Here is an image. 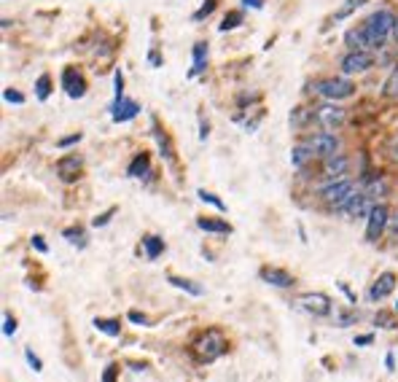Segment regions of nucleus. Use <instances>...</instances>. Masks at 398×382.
<instances>
[{
	"instance_id": "50",
	"label": "nucleus",
	"mask_w": 398,
	"mask_h": 382,
	"mask_svg": "<svg viewBox=\"0 0 398 382\" xmlns=\"http://www.w3.org/2000/svg\"><path fill=\"white\" fill-rule=\"evenodd\" d=\"M387 232H390L393 237H398V210L390 216V221H387Z\"/></svg>"
},
{
	"instance_id": "26",
	"label": "nucleus",
	"mask_w": 398,
	"mask_h": 382,
	"mask_svg": "<svg viewBox=\"0 0 398 382\" xmlns=\"http://www.w3.org/2000/svg\"><path fill=\"white\" fill-rule=\"evenodd\" d=\"M366 0H345L342 6H339L337 11H334V16H331V22H342V19H347L350 14H355L358 9H361Z\"/></svg>"
},
{
	"instance_id": "12",
	"label": "nucleus",
	"mask_w": 398,
	"mask_h": 382,
	"mask_svg": "<svg viewBox=\"0 0 398 382\" xmlns=\"http://www.w3.org/2000/svg\"><path fill=\"white\" fill-rule=\"evenodd\" d=\"M375 208L372 205V197L366 194V191H355L345 205L334 213H342V216H347V218H363V216H369V210Z\"/></svg>"
},
{
	"instance_id": "7",
	"label": "nucleus",
	"mask_w": 398,
	"mask_h": 382,
	"mask_svg": "<svg viewBox=\"0 0 398 382\" xmlns=\"http://www.w3.org/2000/svg\"><path fill=\"white\" fill-rule=\"evenodd\" d=\"M304 143L313 148V154L318 159H331V156H337L339 154V137L334 135V132H326V129L310 135Z\"/></svg>"
},
{
	"instance_id": "10",
	"label": "nucleus",
	"mask_w": 398,
	"mask_h": 382,
	"mask_svg": "<svg viewBox=\"0 0 398 382\" xmlns=\"http://www.w3.org/2000/svg\"><path fill=\"white\" fill-rule=\"evenodd\" d=\"M339 68L345 75H361L369 68H375V54L372 51H347L339 62Z\"/></svg>"
},
{
	"instance_id": "15",
	"label": "nucleus",
	"mask_w": 398,
	"mask_h": 382,
	"mask_svg": "<svg viewBox=\"0 0 398 382\" xmlns=\"http://www.w3.org/2000/svg\"><path fill=\"white\" fill-rule=\"evenodd\" d=\"M137 113H140V105H137L135 100L124 97V100H119V102H113V105H110V122L113 124L132 122Z\"/></svg>"
},
{
	"instance_id": "44",
	"label": "nucleus",
	"mask_w": 398,
	"mask_h": 382,
	"mask_svg": "<svg viewBox=\"0 0 398 382\" xmlns=\"http://www.w3.org/2000/svg\"><path fill=\"white\" fill-rule=\"evenodd\" d=\"M81 132H73V135H68V137H60V140H57V148H68V146H75V143H78V140H81Z\"/></svg>"
},
{
	"instance_id": "20",
	"label": "nucleus",
	"mask_w": 398,
	"mask_h": 382,
	"mask_svg": "<svg viewBox=\"0 0 398 382\" xmlns=\"http://www.w3.org/2000/svg\"><path fill=\"white\" fill-rule=\"evenodd\" d=\"M197 229L210 232V235H231V232H234L229 221H224V218H210V216L197 218Z\"/></svg>"
},
{
	"instance_id": "55",
	"label": "nucleus",
	"mask_w": 398,
	"mask_h": 382,
	"mask_svg": "<svg viewBox=\"0 0 398 382\" xmlns=\"http://www.w3.org/2000/svg\"><path fill=\"white\" fill-rule=\"evenodd\" d=\"M393 309H396V312H398V302H396V304H393Z\"/></svg>"
},
{
	"instance_id": "37",
	"label": "nucleus",
	"mask_w": 398,
	"mask_h": 382,
	"mask_svg": "<svg viewBox=\"0 0 398 382\" xmlns=\"http://www.w3.org/2000/svg\"><path fill=\"white\" fill-rule=\"evenodd\" d=\"M116 213H119V208H108L105 213H100V216H95V221H92V226H95V229H97V226H108L110 218H113Z\"/></svg>"
},
{
	"instance_id": "27",
	"label": "nucleus",
	"mask_w": 398,
	"mask_h": 382,
	"mask_svg": "<svg viewBox=\"0 0 398 382\" xmlns=\"http://www.w3.org/2000/svg\"><path fill=\"white\" fill-rule=\"evenodd\" d=\"M62 237L70 243V245L75 248H86V232L81 229V226H68L65 232H62Z\"/></svg>"
},
{
	"instance_id": "32",
	"label": "nucleus",
	"mask_w": 398,
	"mask_h": 382,
	"mask_svg": "<svg viewBox=\"0 0 398 382\" xmlns=\"http://www.w3.org/2000/svg\"><path fill=\"white\" fill-rule=\"evenodd\" d=\"M366 194H369V197H372V199L385 197V194H387V184H385V178H379V175H377L375 181L369 184V189H366Z\"/></svg>"
},
{
	"instance_id": "24",
	"label": "nucleus",
	"mask_w": 398,
	"mask_h": 382,
	"mask_svg": "<svg viewBox=\"0 0 398 382\" xmlns=\"http://www.w3.org/2000/svg\"><path fill=\"white\" fill-rule=\"evenodd\" d=\"M313 148L307 146V143H302V146H293V151H290V164L296 167V170H302L307 161H313Z\"/></svg>"
},
{
	"instance_id": "38",
	"label": "nucleus",
	"mask_w": 398,
	"mask_h": 382,
	"mask_svg": "<svg viewBox=\"0 0 398 382\" xmlns=\"http://www.w3.org/2000/svg\"><path fill=\"white\" fill-rule=\"evenodd\" d=\"M24 361H27V364H30V369H33V371H38V374H41V371H43V361H41V358H38L36 353H33V350H30V347H27V350H24Z\"/></svg>"
},
{
	"instance_id": "18",
	"label": "nucleus",
	"mask_w": 398,
	"mask_h": 382,
	"mask_svg": "<svg viewBox=\"0 0 398 382\" xmlns=\"http://www.w3.org/2000/svg\"><path fill=\"white\" fill-rule=\"evenodd\" d=\"M207 54H210V46H207V41H197V43H194V49H192V57H194L192 70H189V75H192V78H197V75L205 73Z\"/></svg>"
},
{
	"instance_id": "6",
	"label": "nucleus",
	"mask_w": 398,
	"mask_h": 382,
	"mask_svg": "<svg viewBox=\"0 0 398 382\" xmlns=\"http://www.w3.org/2000/svg\"><path fill=\"white\" fill-rule=\"evenodd\" d=\"M313 119L320 129H326V132H337L339 127L345 124V119H347V113H345V108L334 105V102H326V105L315 108Z\"/></svg>"
},
{
	"instance_id": "22",
	"label": "nucleus",
	"mask_w": 398,
	"mask_h": 382,
	"mask_svg": "<svg viewBox=\"0 0 398 382\" xmlns=\"http://www.w3.org/2000/svg\"><path fill=\"white\" fill-rule=\"evenodd\" d=\"M140 245H143V256L148 261H157L164 250H167V245H164V240L157 235H145L143 240H140Z\"/></svg>"
},
{
	"instance_id": "16",
	"label": "nucleus",
	"mask_w": 398,
	"mask_h": 382,
	"mask_svg": "<svg viewBox=\"0 0 398 382\" xmlns=\"http://www.w3.org/2000/svg\"><path fill=\"white\" fill-rule=\"evenodd\" d=\"M151 129H154V140H157L162 159L169 161V164H175V146H172V140H169V135L164 132V127H159L157 119H151Z\"/></svg>"
},
{
	"instance_id": "13",
	"label": "nucleus",
	"mask_w": 398,
	"mask_h": 382,
	"mask_svg": "<svg viewBox=\"0 0 398 382\" xmlns=\"http://www.w3.org/2000/svg\"><path fill=\"white\" fill-rule=\"evenodd\" d=\"M393 288H396V275H393V272H382L375 283H372V288H369V302H372V304L385 302L387 296L393 294Z\"/></svg>"
},
{
	"instance_id": "31",
	"label": "nucleus",
	"mask_w": 398,
	"mask_h": 382,
	"mask_svg": "<svg viewBox=\"0 0 398 382\" xmlns=\"http://www.w3.org/2000/svg\"><path fill=\"white\" fill-rule=\"evenodd\" d=\"M240 25H242V11H226L224 22L218 25V30H221V33H229V30H237Z\"/></svg>"
},
{
	"instance_id": "52",
	"label": "nucleus",
	"mask_w": 398,
	"mask_h": 382,
	"mask_svg": "<svg viewBox=\"0 0 398 382\" xmlns=\"http://www.w3.org/2000/svg\"><path fill=\"white\" fill-rule=\"evenodd\" d=\"M339 291H342V294L350 299V304H355V302H358V296H355V294L350 291V288H347V283H339Z\"/></svg>"
},
{
	"instance_id": "19",
	"label": "nucleus",
	"mask_w": 398,
	"mask_h": 382,
	"mask_svg": "<svg viewBox=\"0 0 398 382\" xmlns=\"http://www.w3.org/2000/svg\"><path fill=\"white\" fill-rule=\"evenodd\" d=\"M345 43L350 46V51H366L372 49V41H369V33H366V27H350L347 33H345Z\"/></svg>"
},
{
	"instance_id": "8",
	"label": "nucleus",
	"mask_w": 398,
	"mask_h": 382,
	"mask_svg": "<svg viewBox=\"0 0 398 382\" xmlns=\"http://www.w3.org/2000/svg\"><path fill=\"white\" fill-rule=\"evenodd\" d=\"M387 221H390V213H387V208L382 202H377L375 208L369 210V216H366V240L377 243L379 237L385 235Z\"/></svg>"
},
{
	"instance_id": "14",
	"label": "nucleus",
	"mask_w": 398,
	"mask_h": 382,
	"mask_svg": "<svg viewBox=\"0 0 398 382\" xmlns=\"http://www.w3.org/2000/svg\"><path fill=\"white\" fill-rule=\"evenodd\" d=\"M258 277H261L266 285H275V288H293V285H296L293 275L286 270H280V267H261V270H258Z\"/></svg>"
},
{
	"instance_id": "2",
	"label": "nucleus",
	"mask_w": 398,
	"mask_h": 382,
	"mask_svg": "<svg viewBox=\"0 0 398 382\" xmlns=\"http://www.w3.org/2000/svg\"><path fill=\"white\" fill-rule=\"evenodd\" d=\"M393 25H396V14L387 11V9H379V11H375L363 22L366 33H369V41H372V49H382L385 46V41L393 36Z\"/></svg>"
},
{
	"instance_id": "33",
	"label": "nucleus",
	"mask_w": 398,
	"mask_h": 382,
	"mask_svg": "<svg viewBox=\"0 0 398 382\" xmlns=\"http://www.w3.org/2000/svg\"><path fill=\"white\" fill-rule=\"evenodd\" d=\"M393 315H398L396 309H393V312H385V309H379V312L375 315V323H377V326H382V329H396L398 321L393 318Z\"/></svg>"
},
{
	"instance_id": "54",
	"label": "nucleus",
	"mask_w": 398,
	"mask_h": 382,
	"mask_svg": "<svg viewBox=\"0 0 398 382\" xmlns=\"http://www.w3.org/2000/svg\"><path fill=\"white\" fill-rule=\"evenodd\" d=\"M390 38H393V41L398 43V14H396V25H393V36H390Z\"/></svg>"
},
{
	"instance_id": "11",
	"label": "nucleus",
	"mask_w": 398,
	"mask_h": 382,
	"mask_svg": "<svg viewBox=\"0 0 398 382\" xmlns=\"http://www.w3.org/2000/svg\"><path fill=\"white\" fill-rule=\"evenodd\" d=\"M62 89H65V95L70 100H81L86 95V75L78 70V68H65L62 70Z\"/></svg>"
},
{
	"instance_id": "51",
	"label": "nucleus",
	"mask_w": 398,
	"mask_h": 382,
	"mask_svg": "<svg viewBox=\"0 0 398 382\" xmlns=\"http://www.w3.org/2000/svg\"><path fill=\"white\" fill-rule=\"evenodd\" d=\"M245 9H253V11H261L264 9V0H242Z\"/></svg>"
},
{
	"instance_id": "41",
	"label": "nucleus",
	"mask_w": 398,
	"mask_h": 382,
	"mask_svg": "<svg viewBox=\"0 0 398 382\" xmlns=\"http://www.w3.org/2000/svg\"><path fill=\"white\" fill-rule=\"evenodd\" d=\"M3 100H6V102H14V105H22L24 95L22 92H16V89H6V92H3Z\"/></svg>"
},
{
	"instance_id": "17",
	"label": "nucleus",
	"mask_w": 398,
	"mask_h": 382,
	"mask_svg": "<svg viewBox=\"0 0 398 382\" xmlns=\"http://www.w3.org/2000/svg\"><path fill=\"white\" fill-rule=\"evenodd\" d=\"M347 170H350V159H347V156H342V154L331 156V159H323V175H326L328 181H339V178H345Z\"/></svg>"
},
{
	"instance_id": "1",
	"label": "nucleus",
	"mask_w": 398,
	"mask_h": 382,
	"mask_svg": "<svg viewBox=\"0 0 398 382\" xmlns=\"http://www.w3.org/2000/svg\"><path fill=\"white\" fill-rule=\"evenodd\" d=\"M194 358L199 361V364H213L218 358L226 353V336L218 331V329H207L202 331L197 339H194Z\"/></svg>"
},
{
	"instance_id": "36",
	"label": "nucleus",
	"mask_w": 398,
	"mask_h": 382,
	"mask_svg": "<svg viewBox=\"0 0 398 382\" xmlns=\"http://www.w3.org/2000/svg\"><path fill=\"white\" fill-rule=\"evenodd\" d=\"M307 119H313V111H304V108H293V113H290V127H302Z\"/></svg>"
},
{
	"instance_id": "21",
	"label": "nucleus",
	"mask_w": 398,
	"mask_h": 382,
	"mask_svg": "<svg viewBox=\"0 0 398 382\" xmlns=\"http://www.w3.org/2000/svg\"><path fill=\"white\" fill-rule=\"evenodd\" d=\"M127 175L130 178H145V175H151V154H145V151L135 154L132 161L127 164Z\"/></svg>"
},
{
	"instance_id": "28",
	"label": "nucleus",
	"mask_w": 398,
	"mask_h": 382,
	"mask_svg": "<svg viewBox=\"0 0 398 382\" xmlns=\"http://www.w3.org/2000/svg\"><path fill=\"white\" fill-rule=\"evenodd\" d=\"M382 97H387V100L398 97V65L390 70V75H387L385 84H382Z\"/></svg>"
},
{
	"instance_id": "39",
	"label": "nucleus",
	"mask_w": 398,
	"mask_h": 382,
	"mask_svg": "<svg viewBox=\"0 0 398 382\" xmlns=\"http://www.w3.org/2000/svg\"><path fill=\"white\" fill-rule=\"evenodd\" d=\"M100 382H119V366H116V364H108V366L103 369Z\"/></svg>"
},
{
	"instance_id": "4",
	"label": "nucleus",
	"mask_w": 398,
	"mask_h": 382,
	"mask_svg": "<svg viewBox=\"0 0 398 382\" xmlns=\"http://www.w3.org/2000/svg\"><path fill=\"white\" fill-rule=\"evenodd\" d=\"M355 194V186L347 178H339V181H328L323 189H320V199L326 202L331 210H339L347 199Z\"/></svg>"
},
{
	"instance_id": "34",
	"label": "nucleus",
	"mask_w": 398,
	"mask_h": 382,
	"mask_svg": "<svg viewBox=\"0 0 398 382\" xmlns=\"http://www.w3.org/2000/svg\"><path fill=\"white\" fill-rule=\"evenodd\" d=\"M216 6H218V0H205V3H202V6L192 14V19L194 22H202V19H207L210 14L216 11Z\"/></svg>"
},
{
	"instance_id": "42",
	"label": "nucleus",
	"mask_w": 398,
	"mask_h": 382,
	"mask_svg": "<svg viewBox=\"0 0 398 382\" xmlns=\"http://www.w3.org/2000/svg\"><path fill=\"white\" fill-rule=\"evenodd\" d=\"M355 321H358V312H342V315H337V326H339V329L352 326Z\"/></svg>"
},
{
	"instance_id": "29",
	"label": "nucleus",
	"mask_w": 398,
	"mask_h": 382,
	"mask_svg": "<svg viewBox=\"0 0 398 382\" xmlns=\"http://www.w3.org/2000/svg\"><path fill=\"white\" fill-rule=\"evenodd\" d=\"M197 197L202 199V202H207V205H213L216 210H221V213H226V202L218 197V194H213V191H207V189H197Z\"/></svg>"
},
{
	"instance_id": "3",
	"label": "nucleus",
	"mask_w": 398,
	"mask_h": 382,
	"mask_svg": "<svg viewBox=\"0 0 398 382\" xmlns=\"http://www.w3.org/2000/svg\"><path fill=\"white\" fill-rule=\"evenodd\" d=\"M315 92L320 95V97L331 100V102H339V100H347L355 95V84H352L350 78H323V81H318L315 84Z\"/></svg>"
},
{
	"instance_id": "53",
	"label": "nucleus",
	"mask_w": 398,
	"mask_h": 382,
	"mask_svg": "<svg viewBox=\"0 0 398 382\" xmlns=\"http://www.w3.org/2000/svg\"><path fill=\"white\" fill-rule=\"evenodd\" d=\"M385 369L387 371H396V356H393V353H387V356H385Z\"/></svg>"
},
{
	"instance_id": "30",
	"label": "nucleus",
	"mask_w": 398,
	"mask_h": 382,
	"mask_svg": "<svg viewBox=\"0 0 398 382\" xmlns=\"http://www.w3.org/2000/svg\"><path fill=\"white\" fill-rule=\"evenodd\" d=\"M48 95H51V75H48V73L38 75V81H36V97L41 100V102H46Z\"/></svg>"
},
{
	"instance_id": "40",
	"label": "nucleus",
	"mask_w": 398,
	"mask_h": 382,
	"mask_svg": "<svg viewBox=\"0 0 398 382\" xmlns=\"http://www.w3.org/2000/svg\"><path fill=\"white\" fill-rule=\"evenodd\" d=\"M3 334H6V336H14V334H16V318L9 315V312L3 315Z\"/></svg>"
},
{
	"instance_id": "46",
	"label": "nucleus",
	"mask_w": 398,
	"mask_h": 382,
	"mask_svg": "<svg viewBox=\"0 0 398 382\" xmlns=\"http://www.w3.org/2000/svg\"><path fill=\"white\" fill-rule=\"evenodd\" d=\"M387 156L393 161H398V135H393L387 140Z\"/></svg>"
},
{
	"instance_id": "23",
	"label": "nucleus",
	"mask_w": 398,
	"mask_h": 382,
	"mask_svg": "<svg viewBox=\"0 0 398 382\" xmlns=\"http://www.w3.org/2000/svg\"><path fill=\"white\" fill-rule=\"evenodd\" d=\"M167 283L172 285V288H178V291H186L189 296H202L205 294V291H202V285H197L194 280L181 277V275H167Z\"/></svg>"
},
{
	"instance_id": "25",
	"label": "nucleus",
	"mask_w": 398,
	"mask_h": 382,
	"mask_svg": "<svg viewBox=\"0 0 398 382\" xmlns=\"http://www.w3.org/2000/svg\"><path fill=\"white\" fill-rule=\"evenodd\" d=\"M92 326H95L100 334H105V336H119L121 334V323L116 321V318H95Z\"/></svg>"
},
{
	"instance_id": "5",
	"label": "nucleus",
	"mask_w": 398,
	"mask_h": 382,
	"mask_svg": "<svg viewBox=\"0 0 398 382\" xmlns=\"http://www.w3.org/2000/svg\"><path fill=\"white\" fill-rule=\"evenodd\" d=\"M296 304L307 312V315H313V318H328L331 315V309H334V302H331V296L328 294H320V291H313V294H302L296 299Z\"/></svg>"
},
{
	"instance_id": "43",
	"label": "nucleus",
	"mask_w": 398,
	"mask_h": 382,
	"mask_svg": "<svg viewBox=\"0 0 398 382\" xmlns=\"http://www.w3.org/2000/svg\"><path fill=\"white\" fill-rule=\"evenodd\" d=\"M127 318H130L132 323H137V326H151L148 315H145V312H137V309H130V312H127Z\"/></svg>"
},
{
	"instance_id": "9",
	"label": "nucleus",
	"mask_w": 398,
	"mask_h": 382,
	"mask_svg": "<svg viewBox=\"0 0 398 382\" xmlns=\"http://www.w3.org/2000/svg\"><path fill=\"white\" fill-rule=\"evenodd\" d=\"M54 170H57V178H60L62 184H75L81 173H84V156H78V154H65L57 159L54 164Z\"/></svg>"
},
{
	"instance_id": "49",
	"label": "nucleus",
	"mask_w": 398,
	"mask_h": 382,
	"mask_svg": "<svg viewBox=\"0 0 398 382\" xmlns=\"http://www.w3.org/2000/svg\"><path fill=\"white\" fill-rule=\"evenodd\" d=\"M30 243H33V248H36L38 253H46V250H48V245L43 243V237H41V235H33V240H30Z\"/></svg>"
},
{
	"instance_id": "35",
	"label": "nucleus",
	"mask_w": 398,
	"mask_h": 382,
	"mask_svg": "<svg viewBox=\"0 0 398 382\" xmlns=\"http://www.w3.org/2000/svg\"><path fill=\"white\" fill-rule=\"evenodd\" d=\"M124 100V73H121V68L113 73V102H119Z\"/></svg>"
},
{
	"instance_id": "45",
	"label": "nucleus",
	"mask_w": 398,
	"mask_h": 382,
	"mask_svg": "<svg viewBox=\"0 0 398 382\" xmlns=\"http://www.w3.org/2000/svg\"><path fill=\"white\" fill-rule=\"evenodd\" d=\"M258 100H261V92H251V95H240V97H237V102H240L242 108H245V105H253V102H258Z\"/></svg>"
},
{
	"instance_id": "48",
	"label": "nucleus",
	"mask_w": 398,
	"mask_h": 382,
	"mask_svg": "<svg viewBox=\"0 0 398 382\" xmlns=\"http://www.w3.org/2000/svg\"><path fill=\"white\" fill-rule=\"evenodd\" d=\"M352 342H355V347H366V345H372V342H375V334H361V336H355Z\"/></svg>"
},
{
	"instance_id": "47",
	"label": "nucleus",
	"mask_w": 398,
	"mask_h": 382,
	"mask_svg": "<svg viewBox=\"0 0 398 382\" xmlns=\"http://www.w3.org/2000/svg\"><path fill=\"white\" fill-rule=\"evenodd\" d=\"M207 135H210V122L199 113V140H207Z\"/></svg>"
}]
</instances>
